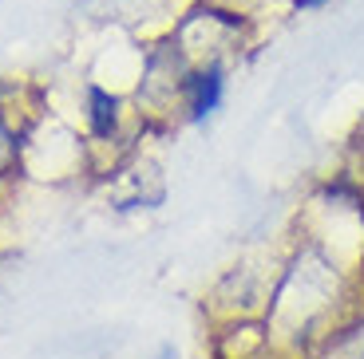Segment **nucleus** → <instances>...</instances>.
<instances>
[{
    "label": "nucleus",
    "instance_id": "nucleus-3",
    "mask_svg": "<svg viewBox=\"0 0 364 359\" xmlns=\"http://www.w3.org/2000/svg\"><path fill=\"white\" fill-rule=\"evenodd\" d=\"M301 9H313V4H321V0H297Z\"/></svg>",
    "mask_w": 364,
    "mask_h": 359
},
{
    "label": "nucleus",
    "instance_id": "nucleus-4",
    "mask_svg": "<svg viewBox=\"0 0 364 359\" xmlns=\"http://www.w3.org/2000/svg\"><path fill=\"white\" fill-rule=\"evenodd\" d=\"M159 359H174V351H163V355H159Z\"/></svg>",
    "mask_w": 364,
    "mask_h": 359
},
{
    "label": "nucleus",
    "instance_id": "nucleus-1",
    "mask_svg": "<svg viewBox=\"0 0 364 359\" xmlns=\"http://www.w3.org/2000/svg\"><path fill=\"white\" fill-rule=\"evenodd\" d=\"M218 99H222V75H218V67L194 75V79H191V111H194V115H210V111L218 107Z\"/></svg>",
    "mask_w": 364,
    "mask_h": 359
},
{
    "label": "nucleus",
    "instance_id": "nucleus-2",
    "mask_svg": "<svg viewBox=\"0 0 364 359\" xmlns=\"http://www.w3.org/2000/svg\"><path fill=\"white\" fill-rule=\"evenodd\" d=\"M111 123H115V99L107 91L91 87V126H95V135H111Z\"/></svg>",
    "mask_w": 364,
    "mask_h": 359
}]
</instances>
